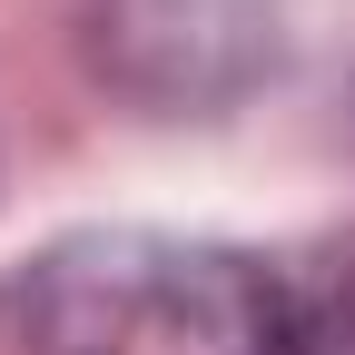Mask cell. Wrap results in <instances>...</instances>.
Instances as JSON below:
<instances>
[{
    "instance_id": "obj_1",
    "label": "cell",
    "mask_w": 355,
    "mask_h": 355,
    "mask_svg": "<svg viewBox=\"0 0 355 355\" xmlns=\"http://www.w3.org/2000/svg\"><path fill=\"white\" fill-rule=\"evenodd\" d=\"M10 326L20 355H296V296L217 237L89 227L20 277Z\"/></svg>"
},
{
    "instance_id": "obj_2",
    "label": "cell",
    "mask_w": 355,
    "mask_h": 355,
    "mask_svg": "<svg viewBox=\"0 0 355 355\" xmlns=\"http://www.w3.org/2000/svg\"><path fill=\"white\" fill-rule=\"evenodd\" d=\"M266 40V0H109L99 60H119L158 99H207L227 89Z\"/></svg>"
},
{
    "instance_id": "obj_3",
    "label": "cell",
    "mask_w": 355,
    "mask_h": 355,
    "mask_svg": "<svg viewBox=\"0 0 355 355\" xmlns=\"http://www.w3.org/2000/svg\"><path fill=\"white\" fill-rule=\"evenodd\" d=\"M286 296H296V355H355V247L296 277Z\"/></svg>"
}]
</instances>
